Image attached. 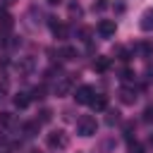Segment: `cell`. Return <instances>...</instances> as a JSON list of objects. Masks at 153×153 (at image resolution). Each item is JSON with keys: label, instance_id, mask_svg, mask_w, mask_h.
Returning a JSON list of instances; mask_svg holds the SVG:
<instances>
[{"label": "cell", "instance_id": "12", "mask_svg": "<svg viewBox=\"0 0 153 153\" xmlns=\"http://www.w3.org/2000/svg\"><path fill=\"white\" fill-rule=\"evenodd\" d=\"M60 57H62V60H74V57H76V48H72V45H65V48L60 50Z\"/></svg>", "mask_w": 153, "mask_h": 153}, {"label": "cell", "instance_id": "2", "mask_svg": "<svg viewBox=\"0 0 153 153\" xmlns=\"http://www.w3.org/2000/svg\"><path fill=\"white\" fill-rule=\"evenodd\" d=\"M67 143H69V136H67L62 129L48 134V146H50V148H67Z\"/></svg>", "mask_w": 153, "mask_h": 153}, {"label": "cell", "instance_id": "16", "mask_svg": "<svg viewBox=\"0 0 153 153\" xmlns=\"http://www.w3.org/2000/svg\"><path fill=\"white\" fill-rule=\"evenodd\" d=\"M105 7H108V2H105V0H93V5H91V10H93V12H103Z\"/></svg>", "mask_w": 153, "mask_h": 153}, {"label": "cell", "instance_id": "4", "mask_svg": "<svg viewBox=\"0 0 153 153\" xmlns=\"http://www.w3.org/2000/svg\"><path fill=\"white\" fill-rule=\"evenodd\" d=\"M115 31H117V24H115V19H100V22H98V33H100L103 38H110V36H115Z\"/></svg>", "mask_w": 153, "mask_h": 153}, {"label": "cell", "instance_id": "1", "mask_svg": "<svg viewBox=\"0 0 153 153\" xmlns=\"http://www.w3.org/2000/svg\"><path fill=\"white\" fill-rule=\"evenodd\" d=\"M96 131H98V122H96V117L84 115V117L76 122V134H79V136H93Z\"/></svg>", "mask_w": 153, "mask_h": 153}, {"label": "cell", "instance_id": "27", "mask_svg": "<svg viewBox=\"0 0 153 153\" xmlns=\"http://www.w3.org/2000/svg\"><path fill=\"white\" fill-rule=\"evenodd\" d=\"M2 143H5V136H0V146H2Z\"/></svg>", "mask_w": 153, "mask_h": 153}, {"label": "cell", "instance_id": "18", "mask_svg": "<svg viewBox=\"0 0 153 153\" xmlns=\"http://www.w3.org/2000/svg\"><path fill=\"white\" fill-rule=\"evenodd\" d=\"M69 14H76V17L81 14V7H79V2H72V5H69Z\"/></svg>", "mask_w": 153, "mask_h": 153}, {"label": "cell", "instance_id": "10", "mask_svg": "<svg viewBox=\"0 0 153 153\" xmlns=\"http://www.w3.org/2000/svg\"><path fill=\"white\" fill-rule=\"evenodd\" d=\"M88 105H91L93 110H105V108H108V98H105V96H93Z\"/></svg>", "mask_w": 153, "mask_h": 153}, {"label": "cell", "instance_id": "22", "mask_svg": "<svg viewBox=\"0 0 153 153\" xmlns=\"http://www.w3.org/2000/svg\"><path fill=\"white\" fill-rule=\"evenodd\" d=\"M141 53H146V55L153 53V45H151V43H141Z\"/></svg>", "mask_w": 153, "mask_h": 153}, {"label": "cell", "instance_id": "28", "mask_svg": "<svg viewBox=\"0 0 153 153\" xmlns=\"http://www.w3.org/2000/svg\"><path fill=\"white\" fill-rule=\"evenodd\" d=\"M29 153H38V151H29Z\"/></svg>", "mask_w": 153, "mask_h": 153}, {"label": "cell", "instance_id": "26", "mask_svg": "<svg viewBox=\"0 0 153 153\" xmlns=\"http://www.w3.org/2000/svg\"><path fill=\"white\" fill-rule=\"evenodd\" d=\"M48 2H50V5H57V2H60V0H48Z\"/></svg>", "mask_w": 153, "mask_h": 153}, {"label": "cell", "instance_id": "25", "mask_svg": "<svg viewBox=\"0 0 153 153\" xmlns=\"http://www.w3.org/2000/svg\"><path fill=\"white\" fill-rule=\"evenodd\" d=\"M2 2H5V5H14L17 0H2Z\"/></svg>", "mask_w": 153, "mask_h": 153}, {"label": "cell", "instance_id": "24", "mask_svg": "<svg viewBox=\"0 0 153 153\" xmlns=\"http://www.w3.org/2000/svg\"><path fill=\"white\" fill-rule=\"evenodd\" d=\"M117 115H120V112H110V115H108V124H112V122H117Z\"/></svg>", "mask_w": 153, "mask_h": 153}, {"label": "cell", "instance_id": "9", "mask_svg": "<svg viewBox=\"0 0 153 153\" xmlns=\"http://www.w3.org/2000/svg\"><path fill=\"white\" fill-rule=\"evenodd\" d=\"M29 103H31V96H29V93H24V91H22V93H17V96H14V105H17L19 110H24Z\"/></svg>", "mask_w": 153, "mask_h": 153}, {"label": "cell", "instance_id": "7", "mask_svg": "<svg viewBox=\"0 0 153 153\" xmlns=\"http://www.w3.org/2000/svg\"><path fill=\"white\" fill-rule=\"evenodd\" d=\"M50 29H53V33H55L57 38H67V26H65V24H60V22H53V19H50Z\"/></svg>", "mask_w": 153, "mask_h": 153}, {"label": "cell", "instance_id": "15", "mask_svg": "<svg viewBox=\"0 0 153 153\" xmlns=\"http://www.w3.org/2000/svg\"><path fill=\"white\" fill-rule=\"evenodd\" d=\"M151 26H153V12H146V14H143V22H141V29L148 31Z\"/></svg>", "mask_w": 153, "mask_h": 153}, {"label": "cell", "instance_id": "20", "mask_svg": "<svg viewBox=\"0 0 153 153\" xmlns=\"http://www.w3.org/2000/svg\"><path fill=\"white\" fill-rule=\"evenodd\" d=\"M129 153H143V146L141 143H129Z\"/></svg>", "mask_w": 153, "mask_h": 153}, {"label": "cell", "instance_id": "19", "mask_svg": "<svg viewBox=\"0 0 153 153\" xmlns=\"http://www.w3.org/2000/svg\"><path fill=\"white\" fill-rule=\"evenodd\" d=\"M122 81H134V72L131 69H124L122 72Z\"/></svg>", "mask_w": 153, "mask_h": 153}, {"label": "cell", "instance_id": "6", "mask_svg": "<svg viewBox=\"0 0 153 153\" xmlns=\"http://www.w3.org/2000/svg\"><path fill=\"white\" fill-rule=\"evenodd\" d=\"M93 69H96V72H108V69H110V57H103V55L96 57V60H93Z\"/></svg>", "mask_w": 153, "mask_h": 153}, {"label": "cell", "instance_id": "13", "mask_svg": "<svg viewBox=\"0 0 153 153\" xmlns=\"http://www.w3.org/2000/svg\"><path fill=\"white\" fill-rule=\"evenodd\" d=\"M22 129H24V136H33V134H38V122H26Z\"/></svg>", "mask_w": 153, "mask_h": 153}, {"label": "cell", "instance_id": "8", "mask_svg": "<svg viewBox=\"0 0 153 153\" xmlns=\"http://www.w3.org/2000/svg\"><path fill=\"white\" fill-rule=\"evenodd\" d=\"M120 100L127 103V105L134 103V100H136V91H134V88H122V91H120Z\"/></svg>", "mask_w": 153, "mask_h": 153}, {"label": "cell", "instance_id": "21", "mask_svg": "<svg viewBox=\"0 0 153 153\" xmlns=\"http://www.w3.org/2000/svg\"><path fill=\"white\" fill-rule=\"evenodd\" d=\"M50 115H53V112H50L48 108H45V110H41V122H48V120H50Z\"/></svg>", "mask_w": 153, "mask_h": 153}, {"label": "cell", "instance_id": "14", "mask_svg": "<svg viewBox=\"0 0 153 153\" xmlns=\"http://www.w3.org/2000/svg\"><path fill=\"white\" fill-rule=\"evenodd\" d=\"M19 69H22V72L33 69V57H24V60H19Z\"/></svg>", "mask_w": 153, "mask_h": 153}, {"label": "cell", "instance_id": "3", "mask_svg": "<svg viewBox=\"0 0 153 153\" xmlns=\"http://www.w3.org/2000/svg\"><path fill=\"white\" fill-rule=\"evenodd\" d=\"M93 96H96V93H93V88H91V86H86V84H84V86H79V88L74 91V100H76L79 105H88Z\"/></svg>", "mask_w": 153, "mask_h": 153}, {"label": "cell", "instance_id": "11", "mask_svg": "<svg viewBox=\"0 0 153 153\" xmlns=\"http://www.w3.org/2000/svg\"><path fill=\"white\" fill-rule=\"evenodd\" d=\"M12 24H14V22H12V17H10L7 12H0V29H2V31H10V29H12Z\"/></svg>", "mask_w": 153, "mask_h": 153}, {"label": "cell", "instance_id": "23", "mask_svg": "<svg viewBox=\"0 0 153 153\" xmlns=\"http://www.w3.org/2000/svg\"><path fill=\"white\" fill-rule=\"evenodd\" d=\"M79 36H81V41H88V36H91V31H88V29H81V31H79Z\"/></svg>", "mask_w": 153, "mask_h": 153}, {"label": "cell", "instance_id": "17", "mask_svg": "<svg viewBox=\"0 0 153 153\" xmlns=\"http://www.w3.org/2000/svg\"><path fill=\"white\" fill-rule=\"evenodd\" d=\"M12 122H14L12 112H0V124H12Z\"/></svg>", "mask_w": 153, "mask_h": 153}, {"label": "cell", "instance_id": "5", "mask_svg": "<svg viewBox=\"0 0 153 153\" xmlns=\"http://www.w3.org/2000/svg\"><path fill=\"white\" fill-rule=\"evenodd\" d=\"M72 86H74L72 76H57V81H55V93H57V96H67V93L72 91Z\"/></svg>", "mask_w": 153, "mask_h": 153}]
</instances>
